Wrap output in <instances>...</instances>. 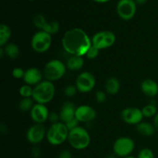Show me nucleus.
Listing matches in <instances>:
<instances>
[{
    "mask_svg": "<svg viewBox=\"0 0 158 158\" xmlns=\"http://www.w3.org/2000/svg\"><path fill=\"white\" fill-rule=\"evenodd\" d=\"M19 93L23 98H30V97L32 98L33 87L32 86H29V85L25 84L19 88Z\"/></svg>",
    "mask_w": 158,
    "mask_h": 158,
    "instance_id": "nucleus-27",
    "label": "nucleus"
},
{
    "mask_svg": "<svg viewBox=\"0 0 158 158\" xmlns=\"http://www.w3.org/2000/svg\"><path fill=\"white\" fill-rule=\"evenodd\" d=\"M55 94L56 88L53 83L44 80L33 87L32 99L36 103L46 104L52 101Z\"/></svg>",
    "mask_w": 158,
    "mask_h": 158,
    "instance_id": "nucleus-2",
    "label": "nucleus"
},
{
    "mask_svg": "<svg viewBox=\"0 0 158 158\" xmlns=\"http://www.w3.org/2000/svg\"><path fill=\"white\" fill-rule=\"evenodd\" d=\"M49 115V110L45 104L35 103L30 110L31 119L35 123L43 124L46 120H48Z\"/></svg>",
    "mask_w": 158,
    "mask_h": 158,
    "instance_id": "nucleus-13",
    "label": "nucleus"
},
{
    "mask_svg": "<svg viewBox=\"0 0 158 158\" xmlns=\"http://www.w3.org/2000/svg\"><path fill=\"white\" fill-rule=\"evenodd\" d=\"M123 158H137V157H133V156H128V157H123Z\"/></svg>",
    "mask_w": 158,
    "mask_h": 158,
    "instance_id": "nucleus-41",
    "label": "nucleus"
},
{
    "mask_svg": "<svg viewBox=\"0 0 158 158\" xmlns=\"http://www.w3.org/2000/svg\"><path fill=\"white\" fill-rule=\"evenodd\" d=\"M58 158H73V155L69 151L63 150L60 153Z\"/></svg>",
    "mask_w": 158,
    "mask_h": 158,
    "instance_id": "nucleus-36",
    "label": "nucleus"
},
{
    "mask_svg": "<svg viewBox=\"0 0 158 158\" xmlns=\"http://www.w3.org/2000/svg\"><path fill=\"white\" fill-rule=\"evenodd\" d=\"M76 86L78 92L82 94L89 93L96 85V79L94 74L89 71H85L79 74L76 80Z\"/></svg>",
    "mask_w": 158,
    "mask_h": 158,
    "instance_id": "nucleus-10",
    "label": "nucleus"
},
{
    "mask_svg": "<svg viewBox=\"0 0 158 158\" xmlns=\"http://www.w3.org/2000/svg\"><path fill=\"white\" fill-rule=\"evenodd\" d=\"M83 65H84V60L83 56H70L66 63V68L71 71L80 70L83 68Z\"/></svg>",
    "mask_w": 158,
    "mask_h": 158,
    "instance_id": "nucleus-19",
    "label": "nucleus"
},
{
    "mask_svg": "<svg viewBox=\"0 0 158 158\" xmlns=\"http://www.w3.org/2000/svg\"><path fill=\"white\" fill-rule=\"evenodd\" d=\"M69 130L63 122L52 123L46 132V140L53 146H59L68 140Z\"/></svg>",
    "mask_w": 158,
    "mask_h": 158,
    "instance_id": "nucleus-3",
    "label": "nucleus"
},
{
    "mask_svg": "<svg viewBox=\"0 0 158 158\" xmlns=\"http://www.w3.org/2000/svg\"><path fill=\"white\" fill-rule=\"evenodd\" d=\"M155 127L148 122H140L137 125V131L143 137H151L155 132Z\"/></svg>",
    "mask_w": 158,
    "mask_h": 158,
    "instance_id": "nucleus-20",
    "label": "nucleus"
},
{
    "mask_svg": "<svg viewBox=\"0 0 158 158\" xmlns=\"http://www.w3.org/2000/svg\"><path fill=\"white\" fill-rule=\"evenodd\" d=\"M77 92H78V89H77L76 85L72 84H69L67 86H66V87L64 88V90H63L65 96L67 97H74L77 94Z\"/></svg>",
    "mask_w": 158,
    "mask_h": 158,
    "instance_id": "nucleus-28",
    "label": "nucleus"
},
{
    "mask_svg": "<svg viewBox=\"0 0 158 158\" xmlns=\"http://www.w3.org/2000/svg\"><path fill=\"white\" fill-rule=\"evenodd\" d=\"M12 75L15 79H23L25 75V71L22 68L15 67L12 69Z\"/></svg>",
    "mask_w": 158,
    "mask_h": 158,
    "instance_id": "nucleus-31",
    "label": "nucleus"
},
{
    "mask_svg": "<svg viewBox=\"0 0 158 158\" xmlns=\"http://www.w3.org/2000/svg\"><path fill=\"white\" fill-rule=\"evenodd\" d=\"M76 110H77V107L73 103L69 101L65 102L62 105L60 111L59 113L61 122L66 123L69 122V120L75 118Z\"/></svg>",
    "mask_w": 158,
    "mask_h": 158,
    "instance_id": "nucleus-16",
    "label": "nucleus"
},
{
    "mask_svg": "<svg viewBox=\"0 0 158 158\" xmlns=\"http://www.w3.org/2000/svg\"><path fill=\"white\" fill-rule=\"evenodd\" d=\"M43 73L36 67H30L25 71V75L23 77L25 83L29 86H36L43 81Z\"/></svg>",
    "mask_w": 158,
    "mask_h": 158,
    "instance_id": "nucleus-15",
    "label": "nucleus"
},
{
    "mask_svg": "<svg viewBox=\"0 0 158 158\" xmlns=\"http://www.w3.org/2000/svg\"><path fill=\"white\" fill-rule=\"evenodd\" d=\"M135 2L138 5H143L148 2V0H135Z\"/></svg>",
    "mask_w": 158,
    "mask_h": 158,
    "instance_id": "nucleus-38",
    "label": "nucleus"
},
{
    "mask_svg": "<svg viewBox=\"0 0 158 158\" xmlns=\"http://www.w3.org/2000/svg\"><path fill=\"white\" fill-rule=\"evenodd\" d=\"M67 140L73 149L83 151L89 147L90 143V136L85 128L79 126L69 131Z\"/></svg>",
    "mask_w": 158,
    "mask_h": 158,
    "instance_id": "nucleus-4",
    "label": "nucleus"
},
{
    "mask_svg": "<svg viewBox=\"0 0 158 158\" xmlns=\"http://www.w3.org/2000/svg\"><path fill=\"white\" fill-rule=\"evenodd\" d=\"M137 158H154V154L149 148H143L138 153Z\"/></svg>",
    "mask_w": 158,
    "mask_h": 158,
    "instance_id": "nucleus-30",
    "label": "nucleus"
},
{
    "mask_svg": "<svg viewBox=\"0 0 158 158\" xmlns=\"http://www.w3.org/2000/svg\"><path fill=\"white\" fill-rule=\"evenodd\" d=\"M33 23L34 26L40 30L43 31L45 26H46V24L48 23V22L46 21V18L43 16L42 14H37L34 16L33 18Z\"/></svg>",
    "mask_w": 158,
    "mask_h": 158,
    "instance_id": "nucleus-26",
    "label": "nucleus"
},
{
    "mask_svg": "<svg viewBox=\"0 0 158 158\" xmlns=\"http://www.w3.org/2000/svg\"><path fill=\"white\" fill-rule=\"evenodd\" d=\"M79 123L80 122L78 121V120L76 119V117L74 119H73V120H69V122H67V123H66L65 124H66V127L68 128V130H69V131H72V130L75 129V128L78 127H79Z\"/></svg>",
    "mask_w": 158,
    "mask_h": 158,
    "instance_id": "nucleus-33",
    "label": "nucleus"
},
{
    "mask_svg": "<svg viewBox=\"0 0 158 158\" xmlns=\"http://www.w3.org/2000/svg\"><path fill=\"white\" fill-rule=\"evenodd\" d=\"M123 122L130 125H136L142 122L143 118L142 110L137 107H127L122 110L120 114Z\"/></svg>",
    "mask_w": 158,
    "mask_h": 158,
    "instance_id": "nucleus-12",
    "label": "nucleus"
},
{
    "mask_svg": "<svg viewBox=\"0 0 158 158\" xmlns=\"http://www.w3.org/2000/svg\"><path fill=\"white\" fill-rule=\"evenodd\" d=\"M40 154H41V151H40V149L36 146H34L33 148L31 150V155L32 156L33 158H39L40 156Z\"/></svg>",
    "mask_w": 158,
    "mask_h": 158,
    "instance_id": "nucleus-35",
    "label": "nucleus"
},
{
    "mask_svg": "<svg viewBox=\"0 0 158 158\" xmlns=\"http://www.w3.org/2000/svg\"><path fill=\"white\" fill-rule=\"evenodd\" d=\"M46 132L47 131L43 124L35 123L28 129L26 132V139L32 144L37 145L46 137Z\"/></svg>",
    "mask_w": 158,
    "mask_h": 158,
    "instance_id": "nucleus-11",
    "label": "nucleus"
},
{
    "mask_svg": "<svg viewBox=\"0 0 158 158\" xmlns=\"http://www.w3.org/2000/svg\"><path fill=\"white\" fill-rule=\"evenodd\" d=\"M5 51V55L9 59H16L19 56V48L15 43H8L5 46H3Z\"/></svg>",
    "mask_w": 158,
    "mask_h": 158,
    "instance_id": "nucleus-22",
    "label": "nucleus"
},
{
    "mask_svg": "<svg viewBox=\"0 0 158 158\" xmlns=\"http://www.w3.org/2000/svg\"><path fill=\"white\" fill-rule=\"evenodd\" d=\"M34 100L30 97V98H23L19 101L18 105V107L22 112H28L32 110L34 106Z\"/></svg>",
    "mask_w": 158,
    "mask_h": 158,
    "instance_id": "nucleus-23",
    "label": "nucleus"
},
{
    "mask_svg": "<svg viewBox=\"0 0 158 158\" xmlns=\"http://www.w3.org/2000/svg\"><path fill=\"white\" fill-rule=\"evenodd\" d=\"M105 91L110 95H116L120 89V83L116 77H110L105 82Z\"/></svg>",
    "mask_w": 158,
    "mask_h": 158,
    "instance_id": "nucleus-18",
    "label": "nucleus"
},
{
    "mask_svg": "<svg viewBox=\"0 0 158 158\" xmlns=\"http://www.w3.org/2000/svg\"><path fill=\"white\" fill-rule=\"evenodd\" d=\"M140 89L144 95L149 97H154L158 94V84L152 79H146L140 85Z\"/></svg>",
    "mask_w": 158,
    "mask_h": 158,
    "instance_id": "nucleus-17",
    "label": "nucleus"
},
{
    "mask_svg": "<svg viewBox=\"0 0 158 158\" xmlns=\"http://www.w3.org/2000/svg\"><path fill=\"white\" fill-rule=\"evenodd\" d=\"M60 23L56 21H51L49 23H48L46 24V26H45L43 31L46 32L47 33L50 34L51 35H54V34H56L57 32L60 31Z\"/></svg>",
    "mask_w": 158,
    "mask_h": 158,
    "instance_id": "nucleus-25",
    "label": "nucleus"
},
{
    "mask_svg": "<svg viewBox=\"0 0 158 158\" xmlns=\"http://www.w3.org/2000/svg\"><path fill=\"white\" fill-rule=\"evenodd\" d=\"M99 52H100V49H97V47H95L94 46H91L90 48L88 49V51L86 53V56L87 57V59L89 60H94L95 58H97L99 55Z\"/></svg>",
    "mask_w": 158,
    "mask_h": 158,
    "instance_id": "nucleus-29",
    "label": "nucleus"
},
{
    "mask_svg": "<svg viewBox=\"0 0 158 158\" xmlns=\"http://www.w3.org/2000/svg\"><path fill=\"white\" fill-rule=\"evenodd\" d=\"M137 12L135 0H120L117 5V12L119 17L125 21L132 19Z\"/></svg>",
    "mask_w": 158,
    "mask_h": 158,
    "instance_id": "nucleus-9",
    "label": "nucleus"
},
{
    "mask_svg": "<svg viewBox=\"0 0 158 158\" xmlns=\"http://www.w3.org/2000/svg\"><path fill=\"white\" fill-rule=\"evenodd\" d=\"M12 35V30L8 25L2 24L0 25V46L3 47L8 43L10 40Z\"/></svg>",
    "mask_w": 158,
    "mask_h": 158,
    "instance_id": "nucleus-21",
    "label": "nucleus"
},
{
    "mask_svg": "<svg viewBox=\"0 0 158 158\" xmlns=\"http://www.w3.org/2000/svg\"><path fill=\"white\" fill-rule=\"evenodd\" d=\"M52 45V36L45 31L39 30L31 40V46L35 52L43 53L49 49Z\"/></svg>",
    "mask_w": 158,
    "mask_h": 158,
    "instance_id": "nucleus-6",
    "label": "nucleus"
},
{
    "mask_svg": "<svg viewBox=\"0 0 158 158\" xmlns=\"http://www.w3.org/2000/svg\"><path fill=\"white\" fill-rule=\"evenodd\" d=\"M60 120V114H56L55 112H52V113H49V119L48 120L51 122V123H58L60 122L59 120Z\"/></svg>",
    "mask_w": 158,
    "mask_h": 158,
    "instance_id": "nucleus-34",
    "label": "nucleus"
},
{
    "mask_svg": "<svg viewBox=\"0 0 158 158\" xmlns=\"http://www.w3.org/2000/svg\"><path fill=\"white\" fill-rule=\"evenodd\" d=\"M135 148V143L133 139L127 137H122L117 139L113 145L114 154L118 157L131 156Z\"/></svg>",
    "mask_w": 158,
    "mask_h": 158,
    "instance_id": "nucleus-7",
    "label": "nucleus"
},
{
    "mask_svg": "<svg viewBox=\"0 0 158 158\" xmlns=\"http://www.w3.org/2000/svg\"><path fill=\"white\" fill-rule=\"evenodd\" d=\"M142 113H143V117H147V118H151L153 117H154L156 114H157V106L154 104L146 105L142 109Z\"/></svg>",
    "mask_w": 158,
    "mask_h": 158,
    "instance_id": "nucleus-24",
    "label": "nucleus"
},
{
    "mask_svg": "<svg viewBox=\"0 0 158 158\" xmlns=\"http://www.w3.org/2000/svg\"><path fill=\"white\" fill-rule=\"evenodd\" d=\"M92 45L97 49H107L111 47L116 42V35L113 32L109 30H103L94 34L91 38Z\"/></svg>",
    "mask_w": 158,
    "mask_h": 158,
    "instance_id": "nucleus-8",
    "label": "nucleus"
},
{
    "mask_svg": "<svg viewBox=\"0 0 158 158\" xmlns=\"http://www.w3.org/2000/svg\"><path fill=\"white\" fill-rule=\"evenodd\" d=\"M62 46L71 56H83L92 46V41L83 29L73 28L64 33L62 39Z\"/></svg>",
    "mask_w": 158,
    "mask_h": 158,
    "instance_id": "nucleus-1",
    "label": "nucleus"
},
{
    "mask_svg": "<svg viewBox=\"0 0 158 158\" xmlns=\"http://www.w3.org/2000/svg\"><path fill=\"white\" fill-rule=\"evenodd\" d=\"M66 69V66L61 60H49L43 68V77L46 80L53 83L64 77Z\"/></svg>",
    "mask_w": 158,
    "mask_h": 158,
    "instance_id": "nucleus-5",
    "label": "nucleus"
},
{
    "mask_svg": "<svg viewBox=\"0 0 158 158\" xmlns=\"http://www.w3.org/2000/svg\"><path fill=\"white\" fill-rule=\"evenodd\" d=\"M116 157H117V156L114 154H109V155L106 156L105 158H116Z\"/></svg>",
    "mask_w": 158,
    "mask_h": 158,
    "instance_id": "nucleus-40",
    "label": "nucleus"
},
{
    "mask_svg": "<svg viewBox=\"0 0 158 158\" xmlns=\"http://www.w3.org/2000/svg\"><path fill=\"white\" fill-rule=\"evenodd\" d=\"M94 1L98 3H106V2H110V0H94Z\"/></svg>",
    "mask_w": 158,
    "mask_h": 158,
    "instance_id": "nucleus-39",
    "label": "nucleus"
},
{
    "mask_svg": "<svg viewBox=\"0 0 158 158\" xmlns=\"http://www.w3.org/2000/svg\"><path fill=\"white\" fill-rule=\"evenodd\" d=\"M95 98H96V100H97V103H104L106 100V93L103 90H98L97 93H96Z\"/></svg>",
    "mask_w": 158,
    "mask_h": 158,
    "instance_id": "nucleus-32",
    "label": "nucleus"
},
{
    "mask_svg": "<svg viewBox=\"0 0 158 158\" xmlns=\"http://www.w3.org/2000/svg\"><path fill=\"white\" fill-rule=\"evenodd\" d=\"M29 1H30V2H32V1H34V0H29Z\"/></svg>",
    "mask_w": 158,
    "mask_h": 158,
    "instance_id": "nucleus-42",
    "label": "nucleus"
},
{
    "mask_svg": "<svg viewBox=\"0 0 158 158\" xmlns=\"http://www.w3.org/2000/svg\"><path fill=\"white\" fill-rule=\"evenodd\" d=\"M97 117V112L95 110L88 105H81L77 107L75 117L80 123H88Z\"/></svg>",
    "mask_w": 158,
    "mask_h": 158,
    "instance_id": "nucleus-14",
    "label": "nucleus"
},
{
    "mask_svg": "<svg viewBox=\"0 0 158 158\" xmlns=\"http://www.w3.org/2000/svg\"><path fill=\"white\" fill-rule=\"evenodd\" d=\"M154 127H155L156 129L158 131V112L157 114H156L155 117H154Z\"/></svg>",
    "mask_w": 158,
    "mask_h": 158,
    "instance_id": "nucleus-37",
    "label": "nucleus"
}]
</instances>
